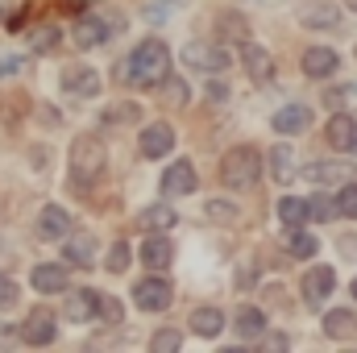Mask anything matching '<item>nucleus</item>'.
<instances>
[{
  "instance_id": "obj_1",
  "label": "nucleus",
  "mask_w": 357,
  "mask_h": 353,
  "mask_svg": "<svg viewBox=\"0 0 357 353\" xmlns=\"http://www.w3.org/2000/svg\"><path fill=\"white\" fill-rule=\"evenodd\" d=\"M167 67H171L167 42L146 38V42L121 63V80H125V84H137V88H150V84H162V80H167Z\"/></svg>"
},
{
  "instance_id": "obj_2",
  "label": "nucleus",
  "mask_w": 357,
  "mask_h": 353,
  "mask_svg": "<svg viewBox=\"0 0 357 353\" xmlns=\"http://www.w3.org/2000/svg\"><path fill=\"white\" fill-rule=\"evenodd\" d=\"M220 175H225V183H229V187L250 191V187L262 179V154H258V150H250V146L229 150V154H225V163H220Z\"/></svg>"
},
{
  "instance_id": "obj_3",
  "label": "nucleus",
  "mask_w": 357,
  "mask_h": 353,
  "mask_svg": "<svg viewBox=\"0 0 357 353\" xmlns=\"http://www.w3.org/2000/svg\"><path fill=\"white\" fill-rule=\"evenodd\" d=\"M100 167H104V146L91 133L75 137V146H71V175L79 179V183H88V179H96Z\"/></svg>"
},
{
  "instance_id": "obj_4",
  "label": "nucleus",
  "mask_w": 357,
  "mask_h": 353,
  "mask_svg": "<svg viewBox=\"0 0 357 353\" xmlns=\"http://www.w3.org/2000/svg\"><path fill=\"white\" fill-rule=\"evenodd\" d=\"M171 299H175V287H171L167 278H142V283L133 287V303H137L142 312H167Z\"/></svg>"
},
{
  "instance_id": "obj_5",
  "label": "nucleus",
  "mask_w": 357,
  "mask_h": 353,
  "mask_svg": "<svg viewBox=\"0 0 357 353\" xmlns=\"http://www.w3.org/2000/svg\"><path fill=\"white\" fill-rule=\"evenodd\" d=\"M183 59H187V67H195V71H212V75H220V71L233 63V54H229L225 46H208V42H191V46L183 50Z\"/></svg>"
},
{
  "instance_id": "obj_6",
  "label": "nucleus",
  "mask_w": 357,
  "mask_h": 353,
  "mask_svg": "<svg viewBox=\"0 0 357 353\" xmlns=\"http://www.w3.org/2000/svg\"><path fill=\"white\" fill-rule=\"evenodd\" d=\"M295 17H299L307 29H337V25H341V8L328 4V0H299V4H295Z\"/></svg>"
},
{
  "instance_id": "obj_7",
  "label": "nucleus",
  "mask_w": 357,
  "mask_h": 353,
  "mask_svg": "<svg viewBox=\"0 0 357 353\" xmlns=\"http://www.w3.org/2000/svg\"><path fill=\"white\" fill-rule=\"evenodd\" d=\"M299 287H303V299H307L312 308H320V303L337 291V274H333V266H312Z\"/></svg>"
},
{
  "instance_id": "obj_8",
  "label": "nucleus",
  "mask_w": 357,
  "mask_h": 353,
  "mask_svg": "<svg viewBox=\"0 0 357 353\" xmlns=\"http://www.w3.org/2000/svg\"><path fill=\"white\" fill-rule=\"evenodd\" d=\"M270 125H274V133H282V137H299V133H307V125H312V108H307V104H282Z\"/></svg>"
},
{
  "instance_id": "obj_9",
  "label": "nucleus",
  "mask_w": 357,
  "mask_h": 353,
  "mask_svg": "<svg viewBox=\"0 0 357 353\" xmlns=\"http://www.w3.org/2000/svg\"><path fill=\"white\" fill-rule=\"evenodd\" d=\"M67 233H71V212H67V208H59V204L42 208V216H38V237L59 241V237H67Z\"/></svg>"
},
{
  "instance_id": "obj_10",
  "label": "nucleus",
  "mask_w": 357,
  "mask_h": 353,
  "mask_svg": "<svg viewBox=\"0 0 357 353\" xmlns=\"http://www.w3.org/2000/svg\"><path fill=\"white\" fill-rule=\"evenodd\" d=\"M96 312H100V295H96V291H71V295H67V303H63V316H67V320H75V324L96 320Z\"/></svg>"
},
{
  "instance_id": "obj_11",
  "label": "nucleus",
  "mask_w": 357,
  "mask_h": 353,
  "mask_svg": "<svg viewBox=\"0 0 357 353\" xmlns=\"http://www.w3.org/2000/svg\"><path fill=\"white\" fill-rule=\"evenodd\" d=\"M108 33H112V25H108L104 17H96V13H88V17L75 21V46H84V50L100 46V42H108Z\"/></svg>"
},
{
  "instance_id": "obj_12",
  "label": "nucleus",
  "mask_w": 357,
  "mask_h": 353,
  "mask_svg": "<svg viewBox=\"0 0 357 353\" xmlns=\"http://www.w3.org/2000/svg\"><path fill=\"white\" fill-rule=\"evenodd\" d=\"M63 91H67V96L88 100V96L100 91V75H96L91 67H67V71H63Z\"/></svg>"
},
{
  "instance_id": "obj_13",
  "label": "nucleus",
  "mask_w": 357,
  "mask_h": 353,
  "mask_svg": "<svg viewBox=\"0 0 357 353\" xmlns=\"http://www.w3.org/2000/svg\"><path fill=\"white\" fill-rule=\"evenodd\" d=\"M187 191H195V167L191 163H171L167 171H162V195H187Z\"/></svg>"
},
{
  "instance_id": "obj_14",
  "label": "nucleus",
  "mask_w": 357,
  "mask_h": 353,
  "mask_svg": "<svg viewBox=\"0 0 357 353\" xmlns=\"http://www.w3.org/2000/svg\"><path fill=\"white\" fill-rule=\"evenodd\" d=\"M337 67H341V59H337V50H328V46H312V50L303 54V71H307L312 80H328Z\"/></svg>"
},
{
  "instance_id": "obj_15",
  "label": "nucleus",
  "mask_w": 357,
  "mask_h": 353,
  "mask_svg": "<svg viewBox=\"0 0 357 353\" xmlns=\"http://www.w3.org/2000/svg\"><path fill=\"white\" fill-rule=\"evenodd\" d=\"M171 146H175V129L162 125V121L142 133V154L146 158H162V154H171Z\"/></svg>"
},
{
  "instance_id": "obj_16",
  "label": "nucleus",
  "mask_w": 357,
  "mask_h": 353,
  "mask_svg": "<svg viewBox=\"0 0 357 353\" xmlns=\"http://www.w3.org/2000/svg\"><path fill=\"white\" fill-rule=\"evenodd\" d=\"M21 337L29 345H50L54 341V316L50 312H29V320L21 324Z\"/></svg>"
},
{
  "instance_id": "obj_17",
  "label": "nucleus",
  "mask_w": 357,
  "mask_h": 353,
  "mask_svg": "<svg viewBox=\"0 0 357 353\" xmlns=\"http://www.w3.org/2000/svg\"><path fill=\"white\" fill-rule=\"evenodd\" d=\"M142 262L150 266V270H167V266L175 262V246H171L167 237L150 233V237H146V246H142Z\"/></svg>"
},
{
  "instance_id": "obj_18",
  "label": "nucleus",
  "mask_w": 357,
  "mask_h": 353,
  "mask_svg": "<svg viewBox=\"0 0 357 353\" xmlns=\"http://www.w3.org/2000/svg\"><path fill=\"white\" fill-rule=\"evenodd\" d=\"M307 183H316V187H333V183H349L354 171L345 167V163H312L307 171H303Z\"/></svg>"
},
{
  "instance_id": "obj_19",
  "label": "nucleus",
  "mask_w": 357,
  "mask_h": 353,
  "mask_svg": "<svg viewBox=\"0 0 357 353\" xmlns=\"http://www.w3.org/2000/svg\"><path fill=\"white\" fill-rule=\"evenodd\" d=\"M63 254H67V262L71 266H96V237L91 233H71L67 237V246H63Z\"/></svg>"
},
{
  "instance_id": "obj_20",
  "label": "nucleus",
  "mask_w": 357,
  "mask_h": 353,
  "mask_svg": "<svg viewBox=\"0 0 357 353\" xmlns=\"http://www.w3.org/2000/svg\"><path fill=\"white\" fill-rule=\"evenodd\" d=\"M324 337H333V341H349L357 337V316L349 308H333L328 316H324Z\"/></svg>"
},
{
  "instance_id": "obj_21",
  "label": "nucleus",
  "mask_w": 357,
  "mask_h": 353,
  "mask_svg": "<svg viewBox=\"0 0 357 353\" xmlns=\"http://www.w3.org/2000/svg\"><path fill=\"white\" fill-rule=\"evenodd\" d=\"M354 142H357V117L337 112V117L328 121V146H333V150H354Z\"/></svg>"
},
{
  "instance_id": "obj_22",
  "label": "nucleus",
  "mask_w": 357,
  "mask_h": 353,
  "mask_svg": "<svg viewBox=\"0 0 357 353\" xmlns=\"http://www.w3.org/2000/svg\"><path fill=\"white\" fill-rule=\"evenodd\" d=\"M278 220H282V229H287V233H291V229H303V225L312 220V212H307V200L282 195V200H278Z\"/></svg>"
},
{
  "instance_id": "obj_23",
  "label": "nucleus",
  "mask_w": 357,
  "mask_h": 353,
  "mask_svg": "<svg viewBox=\"0 0 357 353\" xmlns=\"http://www.w3.org/2000/svg\"><path fill=\"white\" fill-rule=\"evenodd\" d=\"M29 283L42 291V295H54V291H63L67 287V270L63 266H33V274H29Z\"/></svg>"
},
{
  "instance_id": "obj_24",
  "label": "nucleus",
  "mask_w": 357,
  "mask_h": 353,
  "mask_svg": "<svg viewBox=\"0 0 357 353\" xmlns=\"http://www.w3.org/2000/svg\"><path fill=\"white\" fill-rule=\"evenodd\" d=\"M245 71H250L254 84H270L274 80V59L262 46H245Z\"/></svg>"
},
{
  "instance_id": "obj_25",
  "label": "nucleus",
  "mask_w": 357,
  "mask_h": 353,
  "mask_svg": "<svg viewBox=\"0 0 357 353\" xmlns=\"http://www.w3.org/2000/svg\"><path fill=\"white\" fill-rule=\"evenodd\" d=\"M233 329H237V337L254 341V337H262V333H266V316H262L258 308H241V312L233 316Z\"/></svg>"
},
{
  "instance_id": "obj_26",
  "label": "nucleus",
  "mask_w": 357,
  "mask_h": 353,
  "mask_svg": "<svg viewBox=\"0 0 357 353\" xmlns=\"http://www.w3.org/2000/svg\"><path fill=\"white\" fill-rule=\"evenodd\" d=\"M270 175H274V183H291V175H295V150L291 146L270 150Z\"/></svg>"
},
{
  "instance_id": "obj_27",
  "label": "nucleus",
  "mask_w": 357,
  "mask_h": 353,
  "mask_svg": "<svg viewBox=\"0 0 357 353\" xmlns=\"http://www.w3.org/2000/svg\"><path fill=\"white\" fill-rule=\"evenodd\" d=\"M225 329V316L216 312V308H195L191 312V333H199V337H216Z\"/></svg>"
},
{
  "instance_id": "obj_28",
  "label": "nucleus",
  "mask_w": 357,
  "mask_h": 353,
  "mask_svg": "<svg viewBox=\"0 0 357 353\" xmlns=\"http://www.w3.org/2000/svg\"><path fill=\"white\" fill-rule=\"evenodd\" d=\"M137 225H142V229H150V233H158V229L167 233V229L175 225V208H171V204H154V208H146V212H142V220H137Z\"/></svg>"
},
{
  "instance_id": "obj_29",
  "label": "nucleus",
  "mask_w": 357,
  "mask_h": 353,
  "mask_svg": "<svg viewBox=\"0 0 357 353\" xmlns=\"http://www.w3.org/2000/svg\"><path fill=\"white\" fill-rule=\"evenodd\" d=\"M59 42H63V33H59L54 25H38V29H29V50H33V54H50Z\"/></svg>"
},
{
  "instance_id": "obj_30",
  "label": "nucleus",
  "mask_w": 357,
  "mask_h": 353,
  "mask_svg": "<svg viewBox=\"0 0 357 353\" xmlns=\"http://www.w3.org/2000/svg\"><path fill=\"white\" fill-rule=\"evenodd\" d=\"M287 250H291V258H312V254H320V241L312 237V233H303V229H291V237H287Z\"/></svg>"
},
{
  "instance_id": "obj_31",
  "label": "nucleus",
  "mask_w": 357,
  "mask_h": 353,
  "mask_svg": "<svg viewBox=\"0 0 357 353\" xmlns=\"http://www.w3.org/2000/svg\"><path fill=\"white\" fill-rule=\"evenodd\" d=\"M187 0H146V8H142V17L150 21V25H162V21H171V13H178Z\"/></svg>"
},
{
  "instance_id": "obj_32",
  "label": "nucleus",
  "mask_w": 357,
  "mask_h": 353,
  "mask_svg": "<svg viewBox=\"0 0 357 353\" xmlns=\"http://www.w3.org/2000/svg\"><path fill=\"white\" fill-rule=\"evenodd\" d=\"M137 117H142L137 104H112V108H104V125H125V121H137Z\"/></svg>"
},
{
  "instance_id": "obj_33",
  "label": "nucleus",
  "mask_w": 357,
  "mask_h": 353,
  "mask_svg": "<svg viewBox=\"0 0 357 353\" xmlns=\"http://www.w3.org/2000/svg\"><path fill=\"white\" fill-rule=\"evenodd\" d=\"M307 212H312V220H333L341 208H337V200H328V195H312V200H307Z\"/></svg>"
},
{
  "instance_id": "obj_34",
  "label": "nucleus",
  "mask_w": 357,
  "mask_h": 353,
  "mask_svg": "<svg viewBox=\"0 0 357 353\" xmlns=\"http://www.w3.org/2000/svg\"><path fill=\"white\" fill-rule=\"evenodd\" d=\"M337 208H341V216H349V220H357V183H341Z\"/></svg>"
},
{
  "instance_id": "obj_35",
  "label": "nucleus",
  "mask_w": 357,
  "mask_h": 353,
  "mask_svg": "<svg viewBox=\"0 0 357 353\" xmlns=\"http://www.w3.org/2000/svg\"><path fill=\"white\" fill-rule=\"evenodd\" d=\"M208 216L220 220V225H229V220H237V204H229V200H208Z\"/></svg>"
},
{
  "instance_id": "obj_36",
  "label": "nucleus",
  "mask_w": 357,
  "mask_h": 353,
  "mask_svg": "<svg viewBox=\"0 0 357 353\" xmlns=\"http://www.w3.org/2000/svg\"><path fill=\"white\" fill-rule=\"evenodd\" d=\"M150 345H154V353H175L178 350V333L175 329H162V333H154Z\"/></svg>"
},
{
  "instance_id": "obj_37",
  "label": "nucleus",
  "mask_w": 357,
  "mask_h": 353,
  "mask_svg": "<svg viewBox=\"0 0 357 353\" xmlns=\"http://www.w3.org/2000/svg\"><path fill=\"white\" fill-rule=\"evenodd\" d=\"M25 63H29V59H25V54H8V59H4V63H0V80H13V75H17V71H25Z\"/></svg>"
},
{
  "instance_id": "obj_38",
  "label": "nucleus",
  "mask_w": 357,
  "mask_h": 353,
  "mask_svg": "<svg viewBox=\"0 0 357 353\" xmlns=\"http://www.w3.org/2000/svg\"><path fill=\"white\" fill-rule=\"evenodd\" d=\"M13 303H17V283H13L8 274H0V312L13 308Z\"/></svg>"
},
{
  "instance_id": "obj_39",
  "label": "nucleus",
  "mask_w": 357,
  "mask_h": 353,
  "mask_svg": "<svg viewBox=\"0 0 357 353\" xmlns=\"http://www.w3.org/2000/svg\"><path fill=\"white\" fill-rule=\"evenodd\" d=\"M125 266H129V246H112V254H108V270L121 274Z\"/></svg>"
},
{
  "instance_id": "obj_40",
  "label": "nucleus",
  "mask_w": 357,
  "mask_h": 353,
  "mask_svg": "<svg viewBox=\"0 0 357 353\" xmlns=\"http://www.w3.org/2000/svg\"><path fill=\"white\" fill-rule=\"evenodd\" d=\"M100 312H104V320H121V303L116 299H104L100 295Z\"/></svg>"
},
{
  "instance_id": "obj_41",
  "label": "nucleus",
  "mask_w": 357,
  "mask_h": 353,
  "mask_svg": "<svg viewBox=\"0 0 357 353\" xmlns=\"http://www.w3.org/2000/svg\"><path fill=\"white\" fill-rule=\"evenodd\" d=\"M225 33H233V38H245V25H241V17H225Z\"/></svg>"
},
{
  "instance_id": "obj_42",
  "label": "nucleus",
  "mask_w": 357,
  "mask_h": 353,
  "mask_svg": "<svg viewBox=\"0 0 357 353\" xmlns=\"http://www.w3.org/2000/svg\"><path fill=\"white\" fill-rule=\"evenodd\" d=\"M167 100H171V104H183V100H187V91H183V84H178V80H171V84H167Z\"/></svg>"
},
{
  "instance_id": "obj_43",
  "label": "nucleus",
  "mask_w": 357,
  "mask_h": 353,
  "mask_svg": "<svg viewBox=\"0 0 357 353\" xmlns=\"http://www.w3.org/2000/svg\"><path fill=\"white\" fill-rule=\"evenodd\" d=\"M208 96H212V100H229V88H225L220 80H212V84H208Z\"/></svg>"
},
{
  "instance_id": "obj_44",
  "label": "nucleus",
  "mask_w": 357,
  "mask_h": 353,
  "mask_svg": "<svg viewBox=\"0 0 357 353\" xmlns=\"http://www.w3.org/2000/svg\"><path fill=\"white\" fill-rule=\"evenodd\" d=\"M349 8H354V13H357V0H349Z\"/></svg>"
},
{
  "instance_id": "obj_45",
  "label": "nucleus",
  "mask_w": 357,
  "mask_h": 353,
  "mask_svg": "<svg viewBox=\"0 0 357 353\" xmlns=\"http://www.w3.org/2000/svg\"><path fill=\"white\" fill-rule=\"evenodd\" d=\"M354 299H357V278H354Z\"/></svg>"
},
{
  "instance_id": "obj_46",
  "label": "nucleus",
  "mask_w": 357,
  "mask_h": 353,
  "mask_svg": "<svg viewBox=\"0 0 357 353\" xmlns=\"http://www.w3.org/2000/svg\"><path fill=\"white\" fill-rule=\"evenodd\" d=\"M354 150H357V142H354Z\"/></svg>"
},
{
  "instance_id": "obj_47",
  "label": "nucleus",
  "mask_w": 357,
  "mask_h": 353,
  "mask_svg": "<svg viewBox=\"0 0 357 353\" xmlns=\"http://www.w3.org/2000/svg\"><path fill=\"white\" fill-rule=\"evenodd\" d=\"M354 91H357V88H354Z\"/></svg>"
}]
</instances>
